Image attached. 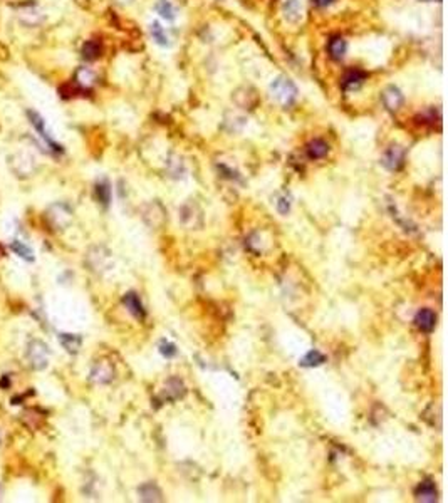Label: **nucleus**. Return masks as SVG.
Masks as SVG:
<instances>
[{
  "label": "nucleus",
  "instance_id": "obj_1",
  "mask_svg": "<svg viewBox=\"0 0 448 503\" xmlns=\"http://www.w3.org/2000/svg\"><path fill=\"white\" fill-rule=\"evenodd\" d=\"M269 92H270V98L279 106H282V108L292 106L299 94L297 86H295L294 81L289 79L287 76H277L275 79L270 82Z\"/></svg>",
  "mask_w": 448,
  "mask_h": 503
},
{
  "label": "nucleus",
  "instance_id": "obj_2",
  "mask_svg": "<svg viewBox=\"0 0 448 503\" xmlns=\"http://www.w3.org/2000/svg\"><path fill=\"white\" fill-rule=\"evenodd\" d=\"M25 356H27V361H29V366L32 369L40 371V369H44L47 366L50 352H49V347L42 342V340H30L29 345H27Z\"/></svg>",
  "mask_w": 448,
  "mask_h": 503
},
{
  "label": "nucleus",
  "instance_id": "obj_3",
  "mask_svg": "<svg viewBox=\"0 0 448 503\" xmlns=\"http://www.w3.org/2000/svg\"><path fill=\"white\" fill-rule=\"evenodd\" d=\"M27 116H29V119H30V124L35 128V131L39 133V136L42 138V140L45 141V145H47V146H49L52 151H57V153H62V146H61V145H57V143H55L54 138L50 136V133H49L47 126H45V121L42 119V116H40V114H37L35 111H27Z\"/></svg>",
  "mask_w": 448,
  "mask_h": 503
},
{
  "label": "nucleus",
  "instance_id": "obj_4",
  "mask_svg": "<svg viewBox=\"0 0 448 503\" xmlns=\"http://www.w3.org/2000/svg\"><path fill=\"white\" fill-rule=\"evenodd\" d=\"M17 18L22 25L30 27L32 29V27L42 25L45 13L42 12V8L37 7V5H25V7H22L17 10Z\"/></svg>",
  "mask_w": 448,
  "mask_h": 503
},
{
  "label": "nucleus",
  "instance_id": "obj_5",
  "mask_svg": "<svg viewBox=\"0 0 448 503\" xmlns=\"http://www.w3.org/2000/svg\"><path fill=\"white\" fill-rule=\"evenodd\" d=\"M381 99H383V104L388 111H396L401 109V106L405 104V96L396 86H386L385 89L381 92Z\"/></svg>",
  "mask_w": 448,
  "mask_h": 503
},
{
  "label": "nucleus",
  "instance_id": "obj_6",
  "mask_svg": "<svg viewBox=\"0 0 448 503\" xmlns=\"http://www.w3.org/2000/svg\"><path fill=\"white\" fill-rule=\"evenodd\" d=\"M302 3L301 0H284L282 3V15L285 22L292 25H297L302 20Z\"/></svg>",
  "mask_w": 448,
  "mask_h": 503
},
{
  "label": "nucleus",
  "instance_id": "obj_7",
  "mask_svg": "<svg viewBox=\"0 0 448 503\" xmlns=\"http://www.w3.org/2000/svg\"><path fill=\"white\" fill-rule=\"evenodd\" d=\"M71 215H72L71 210H69L66 205H62V203H57V205H54L52 208L49 210L50 223L57 228H64L66 225H69V221H71Z\"/></svg>",
  "mask_w": 448,
  "mask_h": 503
},
{
  "label": "nucleus",
  "instance_id": "obj_8",
  "mask_svg": "<svg viewBox=\"0 0 448 503\" xmlns=\"http://www.w3.org/2000/svg\"><path fill=\"white\" fill-rule=\"evenodd\" d=\"M403 160H405V150L398 145L391 146L390 150L385 153V158H383V165L386 166L388 169L391 171H396V169L401 168L403 165Z\"/></svg>",
  "mask_w": 448,
  "mask_h": 503
},
{
  "label": "nucleus",
  "instance_id": "obj_9",
  "mask_svg": "<svg viewBox=\"0 0 448 503\" xmlns=\"http://www.w3.org/2000/svg\"><path fill=\"white\" fill-rule=\"evenodd\" d=\"M113 379V367L106 361H101L92 367L91 371V381L98 382V384H106Z\"/></svg>",
  "mask_w": 448,
  "mask_h": 503
},
{
  "label": "nucleus",
  "instance_id": "obj_10",
  "mask_svg": "<svg viewBox=\"0 0 448 503\" xmlns=\"http://www.w3.org/2000/svg\"><path fill=\"white\" fill-rule=\"evenodd\" d=\"M415 322L422 331L425 332H432L437 326V314L430 311V309H422L417 317H415Z\"/></svg>",
  "mask_w": 448,
  "mask_h": 503
},
{
  "label": "nucleus",
  "instance_id": "obj_11",
  "mask_svg": "<svg viewBox=\"0 0 448 503\" xmlns=\"http://www.w3.org/2000/svg\"><path fill=\"white\" fill-rule=\"evenodd\" d=\"M346 50H348V44H346V40L339 35L332 37V39L329 40V44H327V52H329V57L334 59V61H341V59L346 55Z\"/></svg>",
  "mask_w": 448,
  "mask_h": 503
},
{
  "label": "nucleus",
  "instance_id": "obj_12",
  "mask_svg": "<svg viewBox=\"0 0 448 503\" xmlns=\"http://www.w3.org/2000/svg\"><path fill=\"white\" fill-rule=\"evenodd\" d=\"M123 302H124V306H126L128 311L131 312L136 319H143V317H145V309H143V304H141L140 297H138L136 294H133V292L126 294L123 299Z\"/></svg>",
  "mask_w": 448,
  "mask_h": 503
},
{
  "label": "nucleus",
  "instance_id": "obj_13",
  "mask_svg": "<svg viewBox=\"0 0 448 503\" xmlns=\"http://www.w3.org/2000/svg\"><path fill=\"white\" fill-rule=\"evenodd\" d=\"M329 153V145L322 140H312L307 145V156L311 160H321Z\"/></svg>",
  "mask_w": 448,
  "mask_h": 503
},
{
  "label": "nucleus",
  "instance_id": "obj_14",
  "mask_svg": "<svg viewBox=\"0 0 448 503\" xmlns=\"http://www.w3.org/2000/svg\"><path fill=\"white\" fill-rule=\"evenodd\" d=\"M364 79H366V74L363 71L351 69V71L346 72V76L343 77V87L344 89H356L358 86L363 84Z\"/></svg>",
  "mask_w": 448,
  "mask_h": 503
},
{
  "label": "nucleus",
  "instance_id": "obj_15",
  "mask_svg": "<svg viewBox=\"0 0 448 503\" xmlns=\"http://www.w3.org/2000/svg\"><path fill=\"white\" fill-rule=\"evenodd\" d=\"M155 10L165 20H175V17H177V8H175V5L170 0H158L155 3Z\"/></svg>",
  "mask_w": 448,
  "mask_h": 503
},
{
  "label": "nucleus",
  "instance_id": "obj_16",
  "mask_svg": "<svg viewBox=\"0 0 448 503\" xmlns=\"http://www.w3.org/2000/svg\"><path fill=\"white\" fill-rule=\"evenodd\" d=\"M417 495H418L420 500H423V502H435V500H437V495H438L435 483H432V482H423L422 485L418 487Z\"/></svg>",
  "mask_w": 448,
  "mask_h": 503
},
{
  "label": "nucleus",
  "instance_id": "obj_17",
  "mask_svg": "<svg viewBox=\"0 0 448 503\" xmlns=\"http://www.w3.org/2000/svg\"><path fill=\"white\" fill-rule=\"evenodd\" d=\"M150 32H151V37H153V40L158 45H163V47H166V45L170 44L168 34H166V30L158 24V22H153V24L150 25Z\"/></svg>",
  "mask_w": 448,
  "mask_h": 503
},
{
  "label": "nucleus",
  "instance_id": "obj_18",
  "mask_svg": "<svg viewBox=\"0 0 448 503\" xmlns=\"http://www.w3.org/2000/svg\"><path fill=\"white\" fill-rule=\"evenodd\" d=\"M59 340H61L62 347L69 350V352H77V349L81 347V337L74 334H61L59 335Z\"/></svg>",
  "mask_w": 448,
  "mask_h": 503
},
{
  "label": "nucleus",
  "instance_id": "obj_19",
  "mask_svg": "<svg viewBox=\"0 0 448 503\" xmlns=\"http://www.w3.org/2000/svg\"><path fill=\"white\" fill-rule=\"evenodd\" d=\"M101 55V44L96 42V40H87V42L82 45V57L87 59V61H94Z\"/></svg>",
  "mask_w": 448,
  "mask_h": 503
},
{
  "label": "nucleus",
  "instance_id": "obj_20",
  "mask_svg": "<svg viewBox=\"0 0 448 503\" xmlns=\"http://www.w3.org/2000/svg\"><path fill=\"white\" fill-rule=\"evenodd\" d=\"M76 81L79 82L81 86L89 87L91 84H94L96 81V74L91 71L89 67H79L76 72Z\"/></svg>",
  "mask_w": 448,
  "mask_h": 503
},
{
  "label": "nucleus",
  "instance_id": "obj_21",
  "mask_svg": "<svg viewBox=\"0 0 448 503\" xmlns=\"http://www.w3.org/2000/svg\"><path fill=\"white\" fill-rule=\"evenodd\" d=\"M324 361H326L324 354H321L319 350H311V352H307L306 356L301 359V364L306 367H316V366H321Z\"/></svg>",
  "mask_w": 448,
  "mask_h": 503
},
{
  "label": "nucleus",
  "instance_id": "obj_22",
  "mask_svg": "<svg viewBox=\"0 0 448 503\" xmlns=\"http://www.w3.org/2000/svg\"><path fill=\"white\" fill-rule=\"evenodd\" d=\"M140 495H141V498H143V500H146V502H156V500H161V493H160V490H158V488H156L155 485H151V483H150V485H143L141 488H140Z\"/></svg>",
  "mask_w": 448,
  "mask_h": 503
},
{
  "label": "nucleus",
  "instance_id": "obj_23",
  "mask_svg": "<svg viewBox=\"0 0 448 503\" xmlns=\"http://www.w3.org/2000/svg\"><path fill=\"white\" fill-rule=\"evenodd\" d=\"M10 248L17 253L18 257L25 258V260H34V252H32L27 245H24L22 242H18V240H13V242L10 243Z\"/></svg>",
  "mask_w": 448,
  "mask_h": 503
},
{
  "label": "nucleus",
  "instance_id": "obj_24",
  "mask_svg": "<svg viewBox=\"0 0 448 503\" xmlns=\"http://www.w3.org/2000/svg\"><path fill=\"white\" fill-rule=\"evenodd\" d=\"M96 195H98L99 201L103 205H109V200H111V188H109V183L108 181H99L96 184Z\"/></svg>",
  "mask_w": 448,
  "mask_h": 503
},
{
  "label": "nucleus",
  "instance_id": "obj_25",
  "mask_svg": "<svg viewBox=\"0 0 448 503\" xmlns=\"http://www.w3.org/2000/svg\"><path fill=\"white\" fill-rule=\"evenodd\" d=\"M160 352L163 354L165 357H173L175 354H177V347H175L172 342H168V340H163V342L160 344Z\"/></svg>",
  "mask_w": 448,
  "mask_h": 503
},
{
  "label": "nucleus",
  "instance_id": "obj_26",
  "mask_svg": "<svg viewBox=\"0 0 448 503\" xmlns=\"http://www.w3.org/2000/svg\"><path fill=\"white\" fill-rule=\"evenodd\" d=\"M289 208H290V201H289V198H287V196H280V198H279V201H277V210H279V213L287 215Z\"/></svg>",
  "mask_w": 448,
  "mask_h": 503
},
{
  "label": "nucleus",
  "instance_id": "obj_27",
  "mask_svg": "<svg viewBox=\"0 0 448 503\" xmlns=\"http://www.w3.org/2000/svg\"><path fill=\"white\" fill-rule=\"evenodd\" d=\"M334 2V0H312V3L316 7H319V8H324L327 5H331V3Z\"/></svg>",
  "mask_w": 448,
  "mask_h": 503
},
{
  "label": "nucleus",
  "instance_id": "obj_28",
  "mask_svg": "<svg viewBox=\"0 0 448 503\" xmlns=\"http://www.w3.org/2000/svg\"><path fill=\"white\" fill-rule=\"evenodd\" d=\"M425 2H432V0H425Z\"/></svg>",
  "mask_w": 448,
  "mask_h": 503
},
{
  "label": "nucleus",
  "instance_id": "obj_29",
  "mask_svg": "<svg viewBox=\"0 0 448 503\" xmlns=\"http://www.w3.org/2000/svg\"><path fill=\"white\" fill-rule=\"evenodd\" d=\"M0 441H2V436H0Z\"/></svg>",
  "mask_w": 448,
  "mask_h": 503
}]
</instances>
